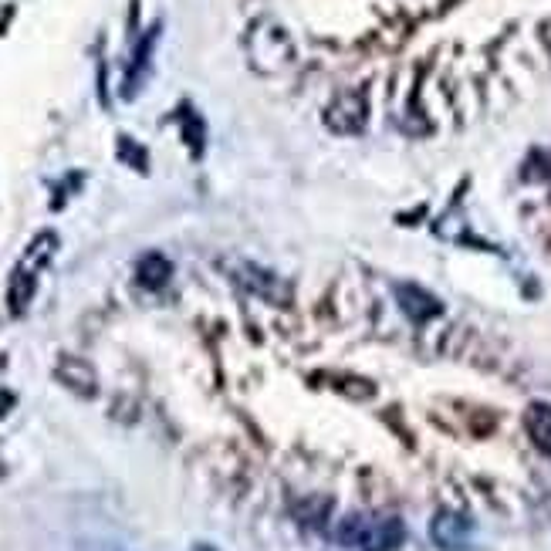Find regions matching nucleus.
Returning a JSON list of instances; mask_svg holds the SVG:
<instances>
[{
	"label": "nucleus",
	"mask_w": 551,
	"mask_h": 551,
	"mask_svg": "<svg viewBox=\"0 0 551 551\" xmlns=\"http://www.w3.org/2000/svg\"><path fill=\"white\" fill-rule=\"evenodd\" d=\"M403 535L399 518H345L335 531V541L349 551H393Z\"/></svg>",
	"instance_id": "f257e3e1"
},
{
	"label": "nucleus",
	"mask_w": 551,
	"mask_h": 551,
	"mask_svg": "<svg viewBox=\"0 0 551 551\" xmlns=\"http://www.w3.org/2000/svg\"><path fill=\"white\" fill-rule=\"evenodd\" d=\"M430 535H433V541H437L443 551H467L474 528H470V521L460 518V514L443 511V514H437V521H433Z\"/></svg>",
	"instance_id": "f03ea898"
},
{
	"label": "nucleus",
	"mask_w": 551,
	"mask_h": 551,
	"mask_svg": "<svg viewBox=\"0 0 551 551\" xmlns=\"http://www.w3.org/2000/svg\"><path fill=\"white\" fill-rule=\"evenodd\" d=\"M366 95L362 92H345L339 102L328 109V126L335 132H359L366 126Z\"/></svg>",
	"instance_id": "7ed1b4c3"
},
{
	"label": "nucleus",
	"mask_w": 551,
	"mask_h": 551,
	"mask_svg": "<svg viewBox=\"0 0 551 551\" xmlns=\"http://www.w3.org/2000/svg\"><path fill=\"white\" fill-rule=\"evenodd\" d=\"M237 271H241V284L254 291V295H261L264 301H271V305H284V301L291 298V288L284 284L281 278H274V274L254 268V264H237Z\"/></svg>",
	"instance_id": "20e7f679"
},
{
	"label": "nucleus",
	"mask_w": 551,
	"mask_h": 551,
	"mask_svg": "<svg viewBox=\"0 0 551 551\" xmlns=\"http://www.w3.org/2000/svg\"><path fill=\"white\" fill-rule=\"evenodd\" d=\"M396 298L413 322H430L433 315H440V301L430 291L416 288V284H396Z\"/></svg>",
	"instance_id": "39448f33"
},
{
	"label": "nucleus",
	"mask_w": 551,
	"mask_h": 551,
	"mask_svg": "<svg viewBox=\"0 0 551 551\" xmlns=\"http://www.w3.org/2000/svg\"><path fill=\"white\" fill-rule=\"evenodd\" d=\"M156 38H159V28H153L136 44V55H132V65H129V75H126V88H122V95L126 99H136V92L142 88L149 75V58H153V48H156Z\"/></svg>",
	"instance_id": "423d86ee"
},
{
	"label": "nucleus",
	"mask_w": 551,
	"mask_h": 551,
	"mask_svg": "<svg viewBox=\"0 0 551 551\" xmlns=\"http://www.w3.org/2000/svg\"><path fill=\"white\" fill-rule=\"evenodd\" d=\"M58 379L65 382L68 389H75L78 396H95V386H99V379H95V369L88 366L85 359H61Z\"/></svg>",
	"instance_id": "0eeeda50"
},
{
	"label": "nucleus",
	"mask_w": 551,
	"mask_h": 551,
	"mask_svg": "<svg viewBox=\"0 0 551 551\" xmlns=\"http://www.w3.org/2000/svg\"><path fill=\"white\" fill-rule=\"evenodd\" d=\"M136 278H139V284L142 288H163L166 281L173 278V264H170V257H163L159 251H153V254H146L139 261V268H136Z\"/></svg>",
	"instance_id": "6e6552de"
},
{
	"label": "nucleus",
	"mask_w": 551,
	"mask_h": 551,
	"mask_svg": "<svg viewBox=\"0 0 551 551\" xmlns=\"http://www.w3.org/2000/svg\"><path fill=\"white\" fill-rule=\"evenodd\" d=\"M524 426H528L531 440H535V447L541 453H551V406L545 403H535L524 416Z\"/></svg>",
	"instance_id": "1a4fd4ad"
},
{
	"label": "nucleus",
	"mask_w": 551,
	"mask_h": 551,
	"mask_svg": "<svg viewBox=\"0 0 551 551\" xmlns=\"http://www.w3.org/2000/svg\"><path fill=\"white\" fill-rule=\"evenodd\" d=\"M119 159H122V163H129L132 170H139V173H146V170H149V156H146V149H139V142H136V139H129V136H122V139H119Z\"/></svg>",
	"instance_id": "9d476101"
},
{
	"label": "nucleus",
	"mask_w": 551,
	"mask_h": 551,
	"mask_svg": "<svg viewBox=\"0 0 551 551\" xmlns=\"http://www.w3.org/2000/svg\"><path fill=\"white\" fill-rule=\"evenodd\" d=\"M180 122H183V136H186V142H190L193 156H200L203 153V122L190 109H183Z\"/></svg>",
	"instance_id": "9b49d317"
}]
</instances>
